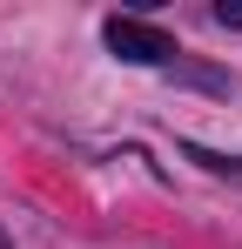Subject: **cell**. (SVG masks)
I'll return each instance as SVG.
<instances>
[{
  "label": "cell",
  "mask_w": 242,
  "mask_h": 249,
  "mask_svg": "<svg viewBox=\"0 0 242 249\" xmlns=\"http://www.w3.org/2000/svg\"><path fill=\"white\" fill-rule=\"evenodd\" d=\"M189 162H202L208 175H236V182H242V162H236V155H215V148H189Z\"/></svg>",
  "instance_id": "cell-2"
},
{
  "label": "cell",
  "mask_w": 242,
  "mask_h": 249,
  "mask_svg": "<svg viewBox=\"0 0 242 249\" xmlns=\"http://www.w3.org/2000/svg\"><path fill=\"white\" fill-rule=\"evenodd\" d=\"M0 249H7V243H0Z\"/></svg>",
  "instance_id": "cell-4"
},
{
  "label": "cell",
  "mask_w": 242,
  "mask_h": 249,
  "mask_svg": "<svg viewBox=\"0 0 242 249\" xmlns=\"http://www.w3.org/2000/svg\"><path fill=\"white\" fill-rule=\"evenodd\" d=\"M215 20H222V27H242V7H229V0H222V7H215Z\"/></svg>",
  "instance_id": "cell-3"
},
{
  "label": "cell",
  "mask_w": 242,
  "mask_h": 249,
  "mask_svg": "<svg viewBox=\"0 0 242 249\" xmlns=\"http://www.w3.org/2000/svg\"><path fill=\"white\" fill-rule=\"evenodd\" d=\"M108 47H115L121 61H135V68H168L175 61V41L161 34V27H148V20H108Z\"/></svg>",
  "instance_id": "cell-1"
}]
</instances>
